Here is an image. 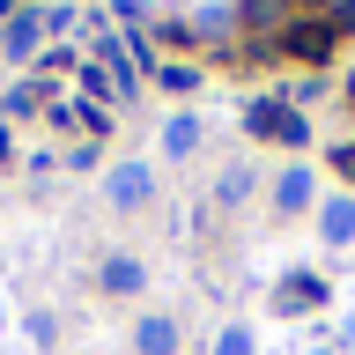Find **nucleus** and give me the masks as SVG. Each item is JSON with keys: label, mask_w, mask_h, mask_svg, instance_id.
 I'll list each match as a JSON object with an SVG mask.
<instances>
[{"label": "nucleus", "mask_w": 355, "mask_h": 355, "mask_svg": "<svg viewBox=\"0 0 355 355\" xmlns=\"http://www.w3.org/2000/svg\"><path fill=\"white\" fill-rule=\"evenodd\" d=\"M333 171H340V178H355V141H348V148H333Z\"/></svg>", "instance_id": "2eb2a0df"}, {"label": "nucleus", "mask_w": 355, "mask_h": 355, "mask_svg": "<svg viewBox=\"0 0 355 355\" xmlns=\"http://www.w3.org/2000/svg\"><path fill=\"white\" fill-rule=\"evenodd\" d=\"M274 200H282V207H311V171H304V163L274 178Z\"/></svg>", "instance_id": "423d86ee"}, {"label": "nucleus", "mask_w": 355, "mask_h": 355, "mask_svg": "<svg viewBox=\"0 0 355 355\" xmlns=\"http://www.w3.org/2000/svg\"><path fill=\"white\" fill-rule=\"evenodd\" d=\"M326 296V282L318 274H296V282H282V311H296V304H318Z\"/></svg>", "instance_id": "1a4fd4ad"}, {"label": "nucleus", "mask_w": 355, "mask_h": 355, "mask_svg": "<svg viewBox=\"0 0 355 355\" xmlns=\"http://www.w3.org/2000/svg\"><path fill=\"white\" fill-rule=\"evenodd\" d=\"M104 193H111V207H141V200L155 193V178H148V163H119V171L104 178Z\"/></svg>", "instance_id": "f03ea898"}, {"label": "nucleus", "mask_w": 355, "mask_h": 355, "mask_svg": "<svg viewBox=\"0 0 355 355\" xmlns=\"http://www.w3.org/2000/svg\"><path fill=\"white\" fill-rule=\"evenodd\" d=\"M244 126H252V133H274V126H282V104H252V111H244Z\"/></svg>", "instance_id": "f8f14e48"}, {"label": "nucleus", "mask_w": 355, "mask_h": 355, "mask_svg": "<svg viewBox=\"0 0 355 355\" xmlns=\"http://www.w3.org/2000/svg\"><path fill=\"white\" fill-rule=\"evenodd\" d=\"M37 44H44V15H30V8H15V15L0 22V52H8V60H30Z\"/></svg>", "instance_id": "f257e3e1"}, {"label": "nucleus", "mask_w": 355, "mask_h": 355, "mask_svg": "<svg viewBox=\"0 0 355 355\" xmlns=\"http://www.w3.org/2000/svg\"><path fill=\"white\" fill-rule=\"evenodd\" d=\"M333 30H355V0H340V15H333Z\"/></svg>", "instance_id": "dca6fc26"}, {"label": "nucleus", "mask_w": 355, "mask_h": 355, "mask_svg": "<svg viewBox=\"0 0 355 355\" xmlns=\"http://www.w3.org/2000/svg\"><path fill=\"white\" fill-rule=\"evenodd\" d=\"M133 340H141V355H178V326H171V318H141Z\"/></svg>", "instance_id": "20e7f679"}, {"label": "nucleus", "mask_w": 355, "mask_h": 355, "mask_svg": "<svg viewBox=\"0 0 355 355\" xmlns=\"http://www.w3.org/2000/svg\"><path fill=\"white\" fill-rule=\"evenodd\" d=\"M104 288L133 296V288H141V259H104Z\"/></svg>", "instance_id": "9d476101"}, {"label": "nucleus", "mask_w": 355, "mask_h": 355, "mask_svg": "<svg viewBox=\"0 0 355 355\" xmlns=\"http://www.w3.org/2000/svg\"><path fill=\"white\" fill-rule=\"evenodd\" d=\"M318 230H326V244H348V237H355V200H326Z\"/></svg>", "instance_id": "39448f33"}, {"label": "nucleus", "mask_w": 355, "mask_h": 355, "mask_svg": "<svg viewBox=\"0 0 355 355\" xmlns=\"http://www.w3.org/2000/svg\"><path fill=\"white\" fill-rule=\"evenodd\" d=\"M215 355H252V333H244V326H230V333L215 340Z\"/></svg>", "instance_id": "4468645a"}, {"label": "nucleus", "mask_w": 355, "mask_h": 355, "mask_svg": "<svg viewBox=\"0 0 355 355\" xmlns=\"http://www.w3.org/2000/svg\"><path fill=\"white\" fill-rule=\"evenodd\" d=\"M0 163H8V119H0Z\"/></svg>", "instance_id": "f3484780"}, {"label": "nucleus", "mask_w": 355, "mask_h": 355, "mask_svg": "<svg viewBox=\"0 0 355 355\" xmlns=\"http://www.w3.org/2000/svg\"><path fill=\"white\" fill-rule=\"evenodd\" d=\"M82 89H89V96H119V82H111V74H104V67H96V60L82 67Z\"/></svg>", "instance_id": "ddd939ff"}, {"label": "nucleus", "mask_w": 355, "mask_h": 355, "mask_svg": "<svg viewBox=\"0 0 355 355\" xmlns=\"http://www.w3.org/2000/svg\"><path fill=\"white\" fill-rule=\"evenodd\" d=\"M193 141H200V119H185V111H178L171 126H163V148H171V155H193Z\"/></svg>", "instance_id": "6e6552de"}, {"label": "nucleus", "mask_w": 355, "mask_h": 355, "mask_svg": "<svg viewBox=\"0 0 355 355\" xmlns=\"http://www.w3.org/2000/svg\"><path fill=\"white\" fill-rule=\"evenodd\" d=\"M348 96H355V74H348Z\"/></svg>", "instance_id": "a211bd4d"}, {"label": "nucleus", "mask_w": 355, "mask_h": 355, "mask_svg": "<svg viewBox=\"0 0 355 355\" xmlns=\"http://www.w3.org/2000/svg\"><path fill=\"white\" fill-rule=\"evenodd\" d=\"M288 52H296V60H326L333 52V22H296V30H288Z\"/></svg>", "instance_id": "7ed1b4c3"}, {"label": "nucleus", "mask_w": 355, "mask_h": 355, "mask_svg": "<svg viewBox=\"0 0 355 355\" xmlns=\"http://www.w3.org/2000/svg\"><path fill=\"white\" fill-rule=\"evenodd\" d=\"M237 15L252 22V30H282V22H288V0H244Z\"/></svg>", "instance_id": "0eeeda50"}, {"label": "nucleus", "mask_w": 355, "mask_h": 355, "mask_svg": "<svg viewBox=\"0 0 355 355\" xmlns=\"http://www.w3.org/2000/svg\"><path fill=\"white\" fill-rule=\"evenodd\" d=\"M274 141H282V148H304V141H311V126L296 119V111H282V126H274Z\"/></svg>", "instance_id": "9b49d317"}]
</instances>
